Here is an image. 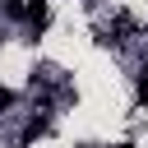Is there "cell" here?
I'll use <instances>...</instances> for the list:
<instances>
[{
	"label": "cell",
	"instance_id": "obj_1",
	"mask_svg": "<svg viewBox=\"0 0 148 148\" xmlns=\"http://www.w3.org/2000/svg\"><path fill=\"white\" fill-rule=\"evenodd\" d=\"M23 14H28V23H32V32H42V28L51 23V9H46V0H32Z\"/></svg>",
	"mask_w": 148,
	"mask_h": 148
},
{
	"label": "cell",
	"instance_id": "obj_2",
	"mask_svg": "<svg viewBox=\"0 0 148 148\" xmlns=\"http://www.w3.org/2000/svg\"><path fill=\"white\" fill-rule=\"evenodd\" d=\"M46 130H51V120H46V116H32V120L23 125V143H32V139H37V134H46Z\"/></svg>",
	"mask_w": 148,
	"mask_h": 148
},
{
	"label": "cell",
	"instance_id": "obj_3",
	"mask_svg": "<svg viewBox=\"0 0 148 148\" xmlns=\"http://www.w3.org/2000/svg\"><path fill=\"white\" fill-rule=\"evenodd\" d=\"M134 97H139V106H148V65H143V74H139V92H134Z\"/></svg>",
	"mask_w": 148,
	"mask_h": 148
},
{
	"label": "cell",
	"instance_id": "obj_4",
	"mask_svg": "<svg viewBox=\"0 0 148 148\" xmlns=\"http://www.w3.org/2000/svg\"><path fill=\"white\" fill-rule=\"evenodd\" d=\"M5 106H14V92H9L5 83H0V111H5Z\"/></svg>",
	"mask_w": 148,
	"mask_h": 148
},
{
	"label": "cell",
	"instance_id": "obj_5",
	"mask_svg": "<svg viewBox=\"0 0 148 148\" xmlns=\"http://www.w3.org/2000/svg\"><path fill=\"white\" fill-rule=\"evenodd\" d=\"M116 148H134V143H116Z\"/></svg>",
	"mask_w": 148,
	"mask_h": 148
},
{
	"label": "cell",
	"instance_id": "obj_6",
	"mask_svg": "<svg viewBox=\"0 0 148 148\" xmlns=\"http://www.w3.org/2000/svg\"><path fill=\"white\" fill-rule=\"evenodd\" d=\"M18 5H23V0H18Z\"/></svg>",
	"mask_w": 148,
	"mask_h": 148
}]
</instances>
